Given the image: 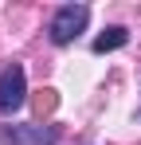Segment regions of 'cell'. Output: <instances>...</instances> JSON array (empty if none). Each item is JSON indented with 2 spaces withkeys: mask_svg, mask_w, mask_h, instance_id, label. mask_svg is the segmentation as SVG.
I'll return each mask as SVG.
<instances>
[{
  "mask_svg": "<svg viewBox=\"0 0 141 145\" xmlns=\"http://www.w3.org/2000/svg\"><path fill=\"white\" fill-rule=\"evenodd\" d=\"M86 20H90V8L86 4H63L55 16H51V24H47V31H51V43H70V39H78V31L86 27Z\"/></svg>",
  "mask_w": 141,
  "mask_h": 145,
  "instance_id": "6da1fadb",
  "label": "cell"
},
{
  "mask_svg": "<svg viewBox=\"0 0 141 145\" xmlns=\"http://www.w3.org/2000/svg\"><path fill=\"white\" fill-rule=\"evenodd\" d=\"M24 94H27V74L20 63H8L0 71V114H16L24 106Z\"/></svg>",
  "mask_w": 141,
  "mask_h": 145,
  "instance_id": "7a4b0ae2",
  "label": "cell"
},
{
  "mask_svg": "<svg viewBox=\"0 0 141 145\" xmlns=\"http://www.w3.org/2000/svg\"><path fill=\"white\" fill-rule=\"evenodd\" d=\"M55 125H0V145H55Z\"/></svg>",
  "mask_w": 141,
  "mask_h": 145,
  "instance_id": "3957f363",
  "label": "cell"
},
{
  "mask_svg": "<svg viewBox=\"0 0 141 145\" xmlns=\"http://www.w3.org/2000/svg\"><path fill=\"white\" fill-rule=\"evenodd\" d=\"M125 43H129V31H125V27H106V31H102V35H94V55H106V51H118V47H125Z\"/></svg>",
  "mask_w": 141,
  "mask_h": 145,
  "instance_id": "277c9868",
  "label": "cell"
},
{
  "mask_svg": "<svg viewBox=\"0 0 141 145\" xmlns=\"http://www.w3.org/2000/svg\"><path fill=\"white\" fill-rule=\"evenodd\" d=\"M55 106H59L55 90H39V94H35V110H39V118H43V114H51Z\"/></svg>",
  "mask_w": 141,
  "mask_h": 145,
  "instance_id": "5b68a950",
  "label": "cell"
}]
</instances>
